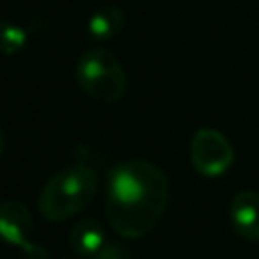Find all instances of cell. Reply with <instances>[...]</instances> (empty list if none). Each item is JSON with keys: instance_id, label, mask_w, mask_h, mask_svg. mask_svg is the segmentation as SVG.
Segmentation results:
<instances>
[{"instance_id": "obj_1", "label": "cell", "mask_w": 259, "mask_h": 259, "mask_svg": "<svg viewBox=\"0 0 259 259\" xmlns=\"http://www.w3.org/2000/svg\"><path fill=\"white\" fill-rule=\"evenodd\" d=\"M170 202V182L148 160H123L107 176L105 214L121 239H142L162 221Z\"/></svg>"}, {"instance_id": "obj_9", "label": "cell", "mask_w": 259, "mask_h": 259, "mask_svg": "<svg viewBox=\"0 0 259 259\" xmlns=\"http://www.w3.org/2000/svg\"><path fill=\"white\" fill-rule=\"evenodd\" d=\"M26 40H28L26 28L18 26L12 20L0 18V55L12 57V55L20 53L26 47Z\"/></svg>"}, {"instance_id": "obj_2", "label": "cell", "mask_w": 259, "mask_h": 259, "mask_svg": "<svg viewBox=\"0 0 259 259\" xmlns=\"http://www.w3.org/2000/svg\"><path fill=\"white\" fill-rule=\"evenodd\" d=\"M99 190V174L93 166L75 162L57 170L38 192V212L51 221H67L83 212Z\"/></svg>"}, {"instance_id": "obj_3", "label": "cell", "mask_w": 259, "mask_h": 259, "mask_svg": "<svg viewBox=\"0 0 259 259\" xmlns=\"http://www.w3.org/2000/svg\"><path fill=\"white\" fill-rule=\"evenodd\" d=\"M77 87L99 103H117L127 87L121 61L105 47H91L81 53L73 71Z\"/></svg>"}, {"instance_id": "obj_8", "label": "cell", "mask_w": 259, "mask_h": 259, "mask_svg": "<svg viewBox=\"0 0 259 259\" xmlns=\"http://www.w3.org/2000/svg\"><path fill=\"white\" fill-rule=\"evenodd\" d=\"M123 22H125L123 10L119 6H115V4H105V6L95 8L89 14V18H87V34L97 42L111 40L121 32Z\"/></svg>"}, {"instance_id": "obj_11", "label": "cell", "mask_w": 259, "mask_h": 259, "mask_svg": "<svg viewBox=\"0 0 259 259\" xmlns=\"http://www.w3.org/2000/svg\"><path fill=\"white\" fill-rule=\"evenodd\" d=\"M4 148H6V136H4V130L0 127V154L4 152Z\"/></svg>"}, {"instance_id": "obj_5", "label": "cell", "mask_w": 259, "mask_h": 259, "mask_svg": "<svg viewBox=\"0 0 259 259\" xmlns=\"http://www.w3.org/2000/svg\"><path fill=\"white\" fill-rule=\"evenodd\" d=\"M192 168L206 178L223 176L235 162V148L229 138L214 127H200L190 138Z\"/></svg>"}, {"instance_id": "obj_10", "label": "cell", "mask_w": 259, "mask_h": 259, "mask_svg": "<svg viewBox=\"0 0 259 259\" xmlns=\"http://www.w3.org/2000/svg\"><path fill=\"white\" fill-rule=\"evenodd\" d=\"M91 259H130V251H127V247L119 245L117 241L107 239V241L101 245V249H99Z\"/></svg>"}, {"instance_id": "obj_6", "label": "cell", "mask_w": 259, "mask_h": 259, "mask_svg": "<svg viewBox=\"0 0 259 259\" xmlns=\"http://www.w3.org/2000/svg\"><path fill=\"white\" fill-rule=\"evenodd\" d=\"M229 221L237 237L249 243H259V192H237L229 204Z\"/></svg>"}, {"instance_id": "obj_7", "label": "cell", "mask_w": 259, "mask_h": 259, "mask_svg": "<svg viewBox=\"0 0 259 259\" xmlns=\"http://www.w3.org/2000/svg\"><path fill=\"white\" fill-rule=\"evenodd\" d=\"M105 241H107L105 231H103L101 223L93 217L79 219L73 225L71 235H69V245H71L73 253L83 259H91L101 249V245Z\"/></svg>"}, {"instance_id": "obj_4", "label": "cell", "mask_w": 259, "mask_h": 259, "mask_svg": "<svg viewBox=\"0 0 259 259\" xmlns=\"http://www.w3.org/2000/svg\"><path fill=\"white\" fill-rule=\"evenodd\" d=\"M32 214L28 206L16 198L0 200V241L14 247L20 259H49V251L30 241Z\"/></svg>"}]
</instances>
